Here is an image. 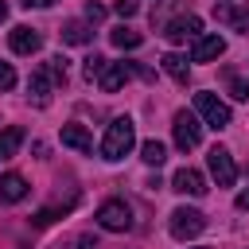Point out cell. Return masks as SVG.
<instances>
[{
    "mask_svg": "<svg viewBox=\"0 0 249 249\" xmlns=\"http://www.w3.org/2000/svg\"><path fill=\"white\" fill-rule=\"evenodd\" d=\"M19 144H23V128H19V124H8V128L0 132V160H12V156L19 152Z\"/></svg>",
    "mask_w": 249,
    "mask_h": 249,
    "instance_id": "obj_15",
    "label": "cell"
},
{
    "mask_svg": "<svg viewBox=\"0 0 249 249\" xmlns=\"http://www.w3.org/2000/svg\"><path fill=\"white\" fill-rule=\"evenodd\" d=\"M214 16L222 23H230L233 31H249V8H233L230 0H222V4H214Z\"/></svg>",
    "mask_w": 249,
    "mask_h": 249,
    "instance_id": "obj_13",
    "label": "cell"
},
{
    "mask_svg": "<svg viewBox=\"0 0 249 249\" xmlns=\"http://www.w3.org/2000/svg\"><path fill=\"white\" fill-rule=\"evenodd\" d=\"M160 62H163V70H167L179 86H187V74H191V70H187V58H183V54H175V51H171V54H163Z\"/></svg>",
    "mask_w": 249,
    "mask_h": 249,
    "instance_id": "obj_19",
    "label": "cell"
},
{
    "mask_svg": "<svg viewBox=\"0 0 249 249\" xmlns=\"http://www.w3.org/2000/svg\"><path fill=\"white\" fill-rule=\"evenodd\" d=\"M4 16H8V4H4V0H0V19H4Z\"/></svg>",
    "mask_w": 249,
    "mask_h": 249,
    "instance_id": "obj_30",
    "label": "cell"
},
{
    "mask_svg": "<svg viewBox=\"0 0 249 249\" xmlns=\"http://www.w3.org/2000/svg\"><path fill=\"white\" fill-rule=\"evenodd\" d=\"M62 39L74 43V47H82V43L93 39V31H89V23H82V19H66V23H62Z\"/></svg>",
    "mask_w": 249,
    "mask_h": 249,
    "instance_id": "obj_16",
    "label": "cell"
},
{
    "mask_svg": "<svg viewBox=\"0 0 249 249\" xmlns=\"http://www.w3.org/2000/svg\"><path fill=\"white\" fill-rule=\"evenodd\" d=\"M128 78H132V62H105V70H101L97 86H101L105 93H117Z\"/></svg>",
    "mask_w": 249,
    "mask_h": 249,
    "instance_id": "obj_10",
    "label": "cell"
},
{
    "mask_svg": "<svg viewBox=\"0 0 249 249\" xmlns=\"http://www.w3.org/2000/svg\"><path fill=\"white\" fill-rule=\"evenodd\" d=\"M97 226H101V230H113V233H124V230L132 226V210H128V202H121V198L101 202V206H97Z\"/></svg>",
    "mask_w": 249,
    "mask_h": 249,
    "instance_id": "obj_4",
    "label": "cell"
},
{
    "mask_svg": "<svg viewBox=\"0 0 249 249\" xmlns=\"http://www.w3.org/2000/svg\"><path fill=\"white\" fill-rule=\"evenodd\" d=\"M12 86H16V70H12L8 62H0V93H4V89H12Z\"/></svg>",
    "mask_w": 249,
    "mask_h": 249,
    "instance_id": "obj_25",
    "label": "cell"
},
{
    "mask_svg": "<svg viewBox=\"0 0 249 249\" xmlns=\"http://www.w3.org/2000/svg\"><path fill=\"white\" fill-rule=\"evenodd\" d=\"M109 39H113V47H121V51H132V47H140V43H144V35H140V31H132V27H113V31H109Z\"/></svg>",
    "mask_w": 249,
    "mask_h": 249,
    "instance_id": "obj_18",
    "label": "cell"
},
{
    "mask_svg": "<svg viewBox=\"0 0 249 249\" xmlns=\"http://www.w3.org/2000/svg\"><path fill=\"white\" fill-rule=\"evenodd\" d=\"M195 109L210 128H226L230 124V105L222 97H214V93H195Z\"/></svg>",
    "mask_w": 249,
    "mask_h": 249,
    "instance_id": "obj_5",
    "label": "cell"
},
{
    "mask_svg": "<svg viewBox=\"0 0 249 249\" xmlns=\"http://www.w3.org/2000/svg\"><path fill=\"white\" fill-rule=\"evenodd\" d=\"M74 249H97V245H93L89 237H78V241H74Z\"/></svg>",
    "mask_w": 249,
    "mask_h": 249,
    "instance_id": "obj_28",
    "label": "cell"
},
{
    "mask_svg": "<svg viewBox=\"0 0 249 249\" xmlns=\"http://www.w3.org/2000/svg\"><path fill=\"white\" fill-rule=\"evenodd\" d=\"M62 144H66V148H78V152H86V156L93 152V136H89L82 124H62Z\"/></svg>",
    "mask_w": 249,
    "mask_h": 249,
    "instance_id": "obj_14",
    "label": "cell"
},
{
    "mask_svg": "<svg viewBox=\"0 0 249 249\" xmlns=\"http://www.w3.org/2000/svg\"><path fill=\"white\" fill-rule=\"evenodd\" d=\"M206 163H210V175L218 179V187H233L237 183V163H233V156H230V148H210V156H206Z\"/></svg>",
    "mask_w": 249,
    "mask_h": 249,
    "instance_id": "obj_6",
    "label": "cell"
},
{
    "mask_svg": "<svg viewBox=\"0 0 249 249\" xmlns=\"http://www.w3.org/2000/svg\"><path fill=\"white\" fill-rule=\"evenodd\" d=\"M27 179L19 175V171H8V175H0V202H19V198H27Z\"/></svg>",
    "mask_w": 249,
    "mask_h": 249,
    "instance_id": "obj_12",
    "label": "cell"
},
{
    "mask_svg": "<svg viewBox=\"0 0 249 249\" xmlns=\"http://www.w3.org/2000/svg\"><path fill=\"white\" fill-rule=\"evenodd\" d=\"M167 230H171V237H179V241L198 237V233L206 230V214H202V210H195V206H175V210H171Z\"/></svg>",
    "mask_w": 249,
    "mask_h": 249,
    "instance_id": "obj_2",
    "label": "cell"
},
{
    "mask_svg": "<svg viewBox=\"0 0 249 249\" xmlns=\"http://www.w3.org/2000/svg\"><path fill=\"white\" fill-rule=\"evenodd\" d=\"M136 8H140L136 0H113V12H117V16H124V19H128V16H136Z\"/></svg>",
    "mask_w": 249,
    "mask_h": 249,
    "instance_id": "obj_24",
    "label": "cell"
},
{
    "mask_svg": "<svg viewBox=\"0 0 249 249\" xmlns=\"http://www.w3.org/2000/svg\"><path fill=\"white\" fill-rule=\"evenodd\" d=\"M226 86H230V97H237V101H249V82H245L241 74L226 70Z\"/></svg>",
    "mask_w": 249,
    "mask_h": 249,
    "instance_id": "obj_21",
    "label": "cell"
},
{
    "mask_svg": "<svg viewBox=\"0 0 249 249\" xmlns=\"http://www.w3.org/2000/svg\"><path fill=\"white\" fill-rule=\"evenodd\" d=\"M43 66H47V74H51L54 86H66V58H47Z\"/></svg>",
    "mask_w": 249,
    "mask_h": 249,
    "instance_id": "obj_22",
    "label": "cell"
},
{
    "mask_svg": "<svg viewBox=\"0 0 249 249\" xmlns=\"http://www.w3.org/2000/svg\"><path fill=\"white\" fill-rule=\"evenodd\" d=\"M198 31H202V19L198 16H179V19H171L163 27V39L167 43H187V39H198Z\"/></svg>",
    "mask_w": 249,
    "mask_h": 249,
    "instance_id": "obj_8",
    "label": "cell"
},
{
    "mask_svg": "<svg viewBox=\"0 0 249 249\" xmlns=\"http://www.w3.org/2000/svg\"><path fill=\"white\" fill-rule=\"evenodd\" d=\"M222 51H226V39H222V35H198L195 47H191V62H210V58H218Z\"/></svg>",
    "mask_w": 249,
    "mask_h": 249,
    "instance_id": "obj_11",
    "label": "cell"
},
{
    "mask_svg": "<svg viewBox=\"0 0 249 249\" xmlns=\"http://www.w3.org/2000/svg\"><path fill=\"white\" fill-rule=\"evenodd\" d=\"M8 47H12L16 54H35V51L43 47V35H39L35 27H23V23H19V27L8 31Z\"/></svg>",
    "mask_w": 249,
    "mask_h": 249,
    "instance_id": "obj_9",
    "label": "cell"
},
{
    "mask_svg": "<svg viewBox=\"0 0 249 249\" xmlns=\"http://www.w3.org/2000/svg\"><path fill=\"white\" fill-rule=\"evenodd\" d=\"M54 0H23V8H51Z\"/></svg>",
    "mask_w": 249,
    "mask_h": 249,
    "instance_id": "obj_27",
    "label": "cell"
},
{
    "mask_svg": "<svg viewBox=\"0 0 249 249\" xmlns=\"http://www.w3.org/2000/svg\"><path fill=\"white\" fill-rule=\"evenodd\" d=\"M132 144H136V124L128 121V117H113L109 121V128H105V136H101V160H124L128 152H132Z\"/></svg>",
    "mask_w": 249,
    "mask_h": 249,
    "instance_id": "obj_1",
    "label": "cell"
},
{
    "mask_svg": "<svg viewBox=\"0 0 249 249\" xmlns=\"http://www.w3.org/2000/svg\"><path fill=\"white\" fill-rule=\"evenodd\" d=\"M171 132H175V148H179V152H191V148H198V144H202V124H198V117H195V113H187V109H179V113H175Z\"/></svg>",
    "mask_w": 249,
    "mask_h": 249,
    "instance_id": "obj_3",
    "label": "cell"
},
{
    "mask_svg": "<svg viewBox=\"0 0 249 249\" xmlns=\"http://www.w3.org/2000/svg\"><path fill=\"white\" fill-rule=\"evenodd\" d=\"M171 191L191 195V198H202V195H206V179H202V171H195V167H179V171L171 175Z\"/></svg>",
    "mask_w": 249,
    "mask_h": 249,
    "instance_id": "obj_7",
    "label": "cell"
},
{
    "mask_svg": "<svg viewBox=\"0 0 249 249\" xmlns=\"http://www.w3.org/2000/svg\"><path fill=\"white\" fill-rule=\"evenodd\" d=\"M31 101L35 105H47L51 101V74H47V66L31 74Z\"/></svg>",
    "mask_w": 249,
    "mask_h": 249,
    "instance_id": "obj_17",
    "label": "cell"
},
{
    "mask_svg": "<svg viewBox=\"0 0 249 249\" xmlns=\"http://www.w3.org/2000/svg\"><path fill=\"white\" fill-rule=\"evenodd\" d=\"M82 70H86V78H89V82H93V78H101V70H105V58H101V54H89V58H86V66H82Z\"/></svg>",
    "mask_w": 249,
    "mask_h": 249,
    "instance_id": "obj_23",
    "label": "cell"
},
{
    "mask_svg": "<svg viewBox=\"0 0 249 249\" xmlns=\"http://www.w3.org/2000/svg\"><path fill=\"white\" fill-rule=\"evenodd\" d=\"M86 19H89V23H97V19H105V8L89 0V4H86Z\"/></svg>",
    "mask_w": 249,
    "mask_h": 249,
    "instance_id": "obj_26",
    "label": "cell"
},
{
    "mask_svg": "<svg viewBox=\"0 0 249 249\" xmlns=\"http://www.w3.org/2000/svg\"><path fill=\"white\" fill-rule=\"evenodd\" d=\"M140 160H144L148 167H160V163L167 160V148H163L160 140H144V144H140Z\"/></svg>",
    "mask_w": 249,
    "mask_h": 249,
    "instance_id": "obj_20",
    "label": "cell"
},
{
    "mask_svg": "<svg viewBox=\"0 0 249 249\" xmlns=\"http://www.w3.org/2000/svg\"><path fill=\"white\" fill-rule=\"evenodd\" d=\"M237 210H249V191H241V195H237Z\"/></svg>",
    "mask_w": 249,
    "mask_h": 249,
    "instance_id": "obj_29",
    "label": "cell"
}]
</instances>
